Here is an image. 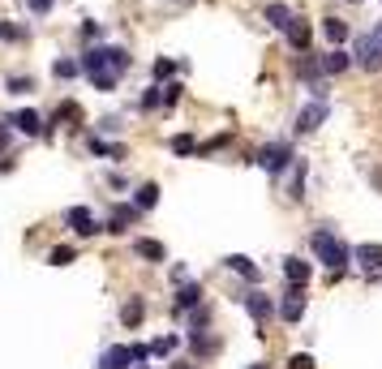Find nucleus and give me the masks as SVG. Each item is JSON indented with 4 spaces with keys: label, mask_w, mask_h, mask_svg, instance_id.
<instances>
[{
    "label": "nucleus",
    "mask_w": 382,
    "mask_h": 369,
    "mask_svg": "<svg viewBox=\"0 0 382 369\" xmlns=\"http://www.w3.org/2000/svg\"><path fill=\"white\" fill-rule=\"evenodd\" d=\"M129 69V52L125 47H90L82 56V73L95 78V73H125Z\"/></svg>",
    "instance_id": "1"
},
{
    "label": "nucleus",
    "mask_w": 382,
    "mask_h": 369,
    "mask_svg": "<svg viewBox=\"0 0 382 369\" xmlns=\"http://www.w3.org/2000/svg\"><path fill=\"white\" fill-rule=\"evenodd\" d=\"M314 254H318V262H326L331 270H340V266L352 258V249H348V245H344L340 236H331L326 228H318V232H314Z\"/></svg>",
    "instance_id": "2"
},
{
    "label": "nucleus",
    "mask_w": 382,
    "mask_h": 369,
    "mask_svg": "<svg viewBox=\"0 0 382 369\" xmlns=\"http://www.w3.org/2000/svg\"><path fill=\"white\" fill-rule=\"evenodd\" d=\"M258 163H262L266 172H284V167L292 163V146H288V142H271V146H262V151H258Z\"/></svg>",
    "instance_id": "3"
},
{
    "label": "nucleus",
    "mask_w": 382,
    "mask_h": 369,
    "mask_svg": "<svg viewBox=\"0 0 382 369\" xmlns=\"http://www.w3.org/2000/svg\"><path fill=\"white\" fill-rule=\"evenodd\" d=\"M352 56H356V65H361V69L374 73V69H382V43H378L374 35H361V39H356V52H352Z\"/></svg>",
    "instance_id": "4"
},
{
    "label": "nucleus",
    "mask_w": 382,
    "mask_h": 369,
    "mask_svg": "<svg viewBox=\"0 0 382 369\" xmlns=\"http://www.w3.org/2000/svg\"><path fill=\"white\" fill-rule=\"evenodd\" d=\"M65 224H69L73 232H78V236H95V232H99L95 215H90L86 206H69V211H65Z\"/></svg>",
    "instance_id": "5"
},
{
    "label": "nucleus",
    "mask_w": 382,
    "mask_h": 369,
    "mask_svg": "<svg viewBox=\"0 0 382 369\" xmlns=\"http://www.w3.org/2000/svg\"><path fill=\"white\" fill-rule=\"evenodd\" d=\"M322 116H326V104H322V99L305 104V108H301V116H296V133H314V129L322 125Z\"/></svg>",
    "instance_id": "6"
},
{
    "label": "nucleus",
    "mask_w": 382,
    "mask_h": 369,
    "mask_svg": "<svg viewBox=\"0 0 382 369\" xmlns=\"http://www.w3.org/2000/svg\"><path fill=\"white\" fill-rule=\"evenodd\" d=\"M279 318H284V322H301V318H305L301 288H288V292H284V301H279Z\"/></svg>",
    "instance_id": "7"
},
{
    "label": "nucleus",
    "mask_w": 382,
    "mask_h": 369,
    "mask_svg": "<svg viewBox=\"0 0 382 369\" xmlns=\"http://www.w3.org/2000/svg\"><path fill=\"white\" fill-rule=\"evenodd\" d=\"M245 309H249L253 322H266V318L275 313V301L266 297V292H249V297H245Z\"/></svg>",
    "instance_id": "8"
},
{
    "label": "nucleus",
    "mask_w": 382,
    "mask_h": 369,
    "mask_svg": "<svg viewBox=\"0 0 382 369\" xmlns=\"http://www.w3.org/2000/svg\"><path fill=\"white\" fill-rule=\"evenodd\" d=\"M284 35H288V43L296 47V52H310V39H314V31H310V22H305V17H292V26H288Z\"/></svg>",
    "instance_id": "9"
},
{
    "label": "nucleus",
    "mask_w": 382,
    "mask_h": 369,
    "mask_svg": "<svg viewBox=\"0 0 382 369\" xmlns=\"http://www.w3.org/2000/svg\"><path fill=\"white\" fill-rule=\"evenodd\" d=\"M318 65H322V73H326V78H335V73H344V69L352 65V56L344 52V47H331V52H326Z\"/></svg>",
    "instance_id": "10"
},
{
    "label": "nucleus",
    "mask_w": 382,
    "mask_h": 369,
    "mask_svg": "<svg viewBox=\"0 0 382 369\" xmlns=\"http://www.w3.org/2000/svg\"><path fill=\"white\" fill-rule=\"evenodd\" d=\"M284 275H288V284H292V288H305L314 270H310V262H305V258H288V262H284Z\"/></svg>",
    "instance_id": "11"
},
{
    "label": "nucleus",
    "mask_w": 382,
    "mask_h": 369,
    "mask_svg": "<svg viewBox=\"0 0 382 369\" xmlns=\"http://www.w3.org/2000/svg\"><path fill=\"white\" fill-rule=\"evenodd\" d=\"M9 125H13L17 133H31V138H35V133H43V120H39V112H31V108H26V112H17Z\"/></svg>",
    "instance_id": "12"
},
{
    "label": "nucleus",
    "mask_w": 382,
    "mask_h": 369,
    "mask_svg": "<svg viewBox=\"0 0 382 369\" xmlns=\"http://www.w3.org/2000/svg\"><path fill=\"white\" fill-rule=\"evenodd\" d=\"M352 258L365 270H382V245H361V249H352Z\"/></svg>",
    "instance_id": "13"
},
{
    "label": "nucleus",
    "mask_w": 382,
    "mask_h": 369,
    "mask_svg": "<svg viewBox=\"0 0 382 369\" xmlns=\"http://www.w3.org/2000/svg\"><path fill=\"white\" fill-rule=\"evenodd\" d=\"M322 35H326L331 43L340 47V43L348 39V22H340V17H322Z\"/></svg>",
    "instance_id": "14"
},
{
    "label": "nucleus",
    "mask_w": 382,
    "mask_h": 369,
    "mask_svg": "<svg viewBox=\"0 0 382 369\" xmlns=\"http://www.w3.org/2000/svg\"><path fill=\"white\" fill-rule=\"evenodd\" d=\"M266 22H271L275 31H288L292 26V9L288 5H266Z\"/></svg>",
    "instance_id": "15"
},
{
    "label": "nucleus",
    "mask_w": 382,
    "mask_h": 369,
    "mask_svg": "<svg viewBox=\"0 0 382 369\" xmlns=\"http://www.w3.org/2000/svg\"><path fill=\"white\" fill-rule=\"evenodd\" d=\"M228 270H237V275H245L249 284H258V266H253L249 258H241V254H232V258H228Z\"/></svg>",
    "instance_id": "16"
},
{
    "label": "nucleus",
    "mask_w": 382,
    "mask_h": 369,
    "mask_svg": "<svg viewBox=\"0 0 382 369\" xmlns=\"http://www.w3.org/2000/svg\"><path fill=\"white\" fill-rule=\"evenodd\" d=\"M155 202H159V185H142V189L134 193V206H138V211H150Z\"/></svg>",
    "instance_id": "17"
},
{
    "label": "nucleus",
    "mask_w": 382,
    "mask_h": 369,
    "mask_svg": "<svg viewBox=\"0 0 382 369\" xmlns=\"http://www.w3.org/2000/svg\"><path fill=\"white\" fill-rule=\"evenodd\" d=\"M138 219V206H116L112 211V228L108 232H125V224H134Z\"/></svg>",
    "instance_id": "18"
},
{
    "label": "nucleus",
    "mask_w": 382,
    "mask_h": 369,
    "mask_svg": "<svg viewBox=\"0 0 382 369\" xmlns=\"http://www.w3.org/2000/svg\"><path fill=\"white\" fill-rule=\"evenodd\" d=\"M134 249H138L142 258H150V262H164V245H159V240H138Z\"/></svg>",
    "instance_id": "19"
},
{
    "label": "nucleus",
    "mask_w": 382,
    "mask_h": 369,
    "mask_svg": "<svg viewBox=\"0 0 382 369\" xmlns=\"http://www.w3.org/2000/svg\"><path fill=\"white\" fill-rule=\"evenodd\" d=\"M120 322H125V327H138V322H142V301H129V305H125V309H120Z\"/></svg>",
    "instance_id": "20"
},
{
    "label": "nucleus",
    "mask_w": 382,
    "mask_h": 369,
    "mask_svg": "<svg viewBox=\"0 0 382 369\" xmlns=\"http://www.w3.org/2000/svg\"><path fill=\"white\" fill-rule=\"evenodd\" d=\"M52 73H56V78H78V73H82V60H56Z\"/></svg>",
    "instance_id": "21"
},
{
    "label": "nucleus",
    "mask_w": 382,
    "mask_h": 369,
    "mask_svg": "<svg viewBox=\"0 0 382 369\" xmlns=\"http://www.w3.org/2000/svg\"><path fill=\"white\" fill-rule=\"evenodd\" d=\"M198 297H202L198 284H185V288H181V297H176V305H181V309H193V305H198Z\"/></svg>",
    "instance_id": "22"
},
{
    "label": "nucleus",
    "mask_w": 382,
    "mask_h": 369,
    "mask_svg": "<svg viewBox=\"0 0 382 369\" xmlns=\"http://www.w3.org/2000/svg\"><path fill=\"white\" fill-rule=\"evenodd\" d=\"M172 151H176V155H193V151H198V142H193L189 133H176V138H172Z\"/></svg>",
    "instance_id": "23"
},
{
    "label": "nucleus",
    "mask_w": 382,
    "mask_h": 369,
    "mask_svg": "<svg viewBox=\"0 0 382 369\" xmlns=\"http://www.w3.org/2000/svg\"><path fill=\"white\" fill-rule=\"evenodd\" d=\"M47 262H52V266H69V262H73V249H69V245H61V249L47 254Z\"/></svg>",
    "instance_id": "24"
},
{
    "label": "nucleus",
    "mask_w": 382,
    "mask_h": 369,
    "mask_svg": "<svg viewBox=\"0 0 382 369\" xmlns=\"http://www.w3.org/2000/svg\"><path fill=\"white\" fill-rule=\"evenodd\" d=\"M116 78H120V73H95L90 82H95V90H112V86H116Z\"/></svg>",
    "instance_id": "25"
},
{
    "label": "nucleus",
    "mask_w": 382,
    "mask_h": 369,
    "mask_svg": "<svg viewBox=\"0 0 382 369\" xmlns=\"http://www.w3.org/2000/svg\"><path fill=\"white\" fill-rule=\"evenodd\" d=\"M176 348V339H155V343H150V352H155V356H168Z\"/></svg>",
    "instance_id": "26"
},
{
    "label": "nucleus",
    "mask_w": 382,
    "mask_h": 369,
    "mask_svg": "<svg viewBox=\"0 0 382 369\" xmlns=\"http://www.w3.org/2000/svg\"><path fill=\"white\" fill-rule=\"evenodd\" d=\"M9 90H13V95H26V90H35V82H31V78H13Z\"/></svg>",
    "instance_id": "27"
},
{
    "label": "nucleus",
    "mask_w": 382,
    "mask_h": 369,
    "mask_svg": "<svg viewBox=\"0 0 382 369\" xmlns=\"http://www.w3.org/2000/svg\"><path fill=\"white\" fill-rule=\"evenodd\" d=\"M288 365H292V369H314V356H310V352H296Z\"/></svg>",
    "instance_id": "28"
},
{
    "label": "nucleus",
    "mask_w": 382,
    "mask_h": 369,
    "mask_svg": "<svg viewBox=\"0 0 382 369\" xmlns=\"http://www.w3.org/2000/svg\"><path fill=\"white\" fill-rule=\"evenodd\" d=\"M176 99H181V82H172V86H164V104H168V108H172V104H176Z\"/></svg>",
    "instance_id": "29"
},
{
    "label": "nucleus",
    "mask_w": 382,
    "mask_h": 369,
    "mask_svg": "<svg viewBox=\"0 0 382 369\" xmlns=\"http://www.w3.org/2000/svg\"><path fill=\"white\" fill-rule=\"evenodd\" d=\"M22 35H26L22 26H9V22H0V39H22Z\"/></svg>",
    "instance_id": "30"
},
{
    "label": "nucleus",
    "mask_w": 382,
    "mask_h": 369,
    "mask_svg": "<svg viewBox=\"0 0 382 369\" xmlns=\"http://www.w3.org/2000/svg\"><path fill=\"white\" fill-rule=\"evenodd\" d=\"M26 5H31L35 13H47V9H52V5H56V0H26Z\"/></svg>",
    "instance_id": "31"
},
{
    "label": "nucleus",
    "mask_w": 382,
    "mask_h": 369,
    "mask_svg": "<svg viewBox=\"0 0 382 369\" xmlns=\"http://www.w3.org/2000/svg\"><path fill=\"white\" fill-rule=\"evenodd\" d=\"M82 35H86V39H99L104 31H99V22H86V26H82Z\"/></svg>",
    "instance_id": "32"
},
{
    "label": "nucleus",
    "mask_w": 382,
    "mask_h": 369,
    "mask_svg": "<svg viewBox=\"0 0 382 369\" xmlns=\"http://www.w3.org/2000/svg\"><path fill=\"white\" fill-rule=\"evenodd\" d=\"M172 73V60H155V78H168Z\"/></svg>",
    "instance_id": "33"
},
{
    "label": "nucleus",
    "mask_w": 382,
    "mask_h": 369,
    "mask_svg": "<svg viewBox=\"0 0 382 369\" xmlns=\"http://www.w3.org/2000/svg\"><path fill=\"white\" fill-rule=\"evenodd\" d=\"M374 39H378V43H382V22H378V26H374Z\"/></svg>",
    "instance_id": "34"
},
{
    "label": "nucleus",
    "mask_w": 382,
    "mask_h": 369,
    "mask_svg": "<svg viewBox=\"0 0 382 369\" xmlns=\"http://www.w3.org/2000/svg\"><path fill=\"white\" fill-rule=\"evenodd\" d=\"M5 142H9V129H0V146H5Z\"/></svg>",
    "instance_id": "35"
},
{
    "label": "nucleus",
    "mask_w": 382,
    "mask_h": 369,
    "mask_svg": "<svg viewBox=\"0 0 382 369\" xmlns=\"http://www.w3.org/2000/svg\"><path fill=\"white\" fill-rule=\"evenodd\" d=\"M352 5H361V0H352Z\"/></svg>",
    "instance_id": "36"
},
{
    "label": "nucleus",
    "mask_w": 382,
    "mask_h": 369,
    "mask_svg": "<svg viewBox=\"0 0 382 369\" xmlns=\"http://www.w3.org/2000/svg\"><path fill=\"white\" fill-rule=\"evenodd\" d=\"M253 369H262V365H253Z\"/></svg>",
    "instance_id": "37"
}]
</instances>
